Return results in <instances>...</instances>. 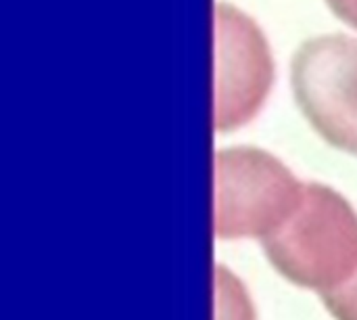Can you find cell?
<instances>
[{
	"mask_svg": "<svg viewBox=\"0 0 357 320\" xmlns=\"http://www.w3.org/2000/svg\"><path fill=\"white\" fill-rule=\"evenodd\" d=\"M261 247L280 277L324 296L356 272V210L335 189L305 182L297 212L282 228L264 239Z\"/></svg>",
	"mask_w": 357,
	"mask_h": 320,
	"instance_id": "cell-1",
	"label": "cell"
},
{
	"mask_svg": "<svg viewBox=\"0 0 357 320\" xmlns=\"http://www.w3.org/2000/svg\"><path fill=\"white\" fill-rule=\"evenodd\" d=\"M213 233L218 239H268L297 212L305 182L257 147H230L213 159Z\"/></svg>",
	"mask_w": 357,
	"mask_h": 320,
	"instance_id": "cell-2",
	"label": "cell"
},
{
	"mask_svg": "<svg viewBox=\"0 0 357 320\" xmlns=\"http://www.w3.org/2000/svg\"><path fill=\"white\" fill-rule=\"evenodd\" d=\"M295 103L335 149L357 157V38L322 34L303 40L291 59Z\"/></svg>",
	"mask_w": 357,
	"mask_h": 320,
	"instance_id": "cell-3",
	"label": "cell"
},
{
	"mask_svg": "<svg viewBox=\"0 0 357 320\" xmlns=\"http://www.w3.org/2000/svg\"><path fill=\"white\" fill-rule=\"evenodd\" d=\"M215 107L213 128L234 130L255 117L272 80L274 61L259 25L241 8L215 4Z\"/></svg>",
	"mask_w": 357,
	"mask_h": 320,
	"instance_id": "cell-4",
	"label": "cell"
},
{
	"mask_svg": "<svg viewBox=\"0 0 357 320\" xmlns=\"http://www.w3.org/2000/svg\"><path fill=\"white\" fill-rule=\"evenodd\" d=\"M215 320H255L253 304L236 277L215 268Z\"/></svg>",
	"mask_w": 357,
	"mask_h": 320,
	"instance_id": "cell-5",
	"label": "cell"
},
{
	"mask_svg": "<svg viewBox=\"0 0 357 320\" xmlns=\"http://www.w3.org/2000/svg\"><path fill=\"white\" fill-rule=\"evenodd\" d=\"M320 298L335 320H357V268L343 285Z\"/></svg>",
	"mask_w": 357,
	"mask_h": 320,
	"instance_id": "cell-6",
	"label": "cell"
},
{
	"mask_svg": "<svg viewBox=\"0 0 357 320\" xmlns=\"http://www.w3.org/2000/svg\"><path fill=\"white\" fill-rule=\"evenodd\" d=\"M326 2L337 13V17L357 27V0H326Z\"/></svg>",
	"mask_w": 357,
	"mask_h": 320,
	"instance_id": "cell-7",
	"label": "cell"
}]
</instances>
